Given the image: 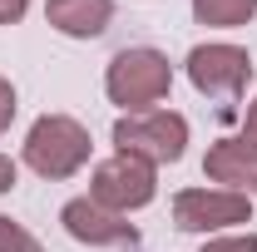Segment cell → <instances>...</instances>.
I'll list each match as a JSON object with an SVG mask.
<instances>
[{"label": "cell", "mask_w": 257, "mask_h": 252, "mask_svg": "<svg viewBox=\"0 0 257 252\" xmlns=\"http://www.w3.org/2000/svg\"><path fill=\"white\" fill-rule=\"evenodd\" d=\"M168 89H173V64L154 45L119 50L109 60V69H104V94H109V104H119L124 114L154 109L159 99H168Z\"/></svg>", "instance_id": "cell-1"}, {"label": "cell", "mask_w": 257, "mask_h": 252, "mask_svg": "<svg viewBox=\"0 0 257 252\" xmlns=\"http://www.w3.org/2000/svg\"><path fill=\"white\" fill-rule=\"evenodd\" d=\"M94 154L89 144V129L69 114H40L25 134V168H35L40 178L60 183V178H74Z\"/></svg>", "instance_id": "cell-2"}, {"label": "cell", "mask_w": 257, "mask_h": 252, "mask_svg": "<svg viewBox=\"0 0 257 252\" xmlns=\"http://www.w3.org/2000/svg\"><path fill=\"white\" fill-rule=\"evenodd\" d=\"M114 149L134 154L144 163H178L188 154V119L178 109H144V114H124L114 124Z\"/></svg>", "instance_id": "cell-3"}, {"label": "cell", "mask_w": 257, "mask_h": 252, "mask_svg": "<svg viewBox=\"0 0 257 252\" xmlns=\"http://www.w3.org/2000/svg\"><path fill=\"white\" fill-rule=\"evenodd\" d=\"M154 193H159V168L134 154H119V149L104 163H94V173H89V198L109 213H124V218L149 208Z\"/></svg>", "instance_id": "cell-4"}, {"label": "cell", "mask_w": 257, "mask_h": 252, "mask_svg": "<svg viewBox=\"0 0 257 252\" xmlns=\"http://www.w3.org/2000/svg\"><path fill=\"white\" fill-rule=\"evenodd\" d=\"M183 69H188V79H193L198 94H208V99H242L247 79H252V55H247L242 45L213 40V45H193Z\"/></svg>", "instance_id": "cell-5"}, {"label": "cell", "mask_w": 257, "mask_h": 252, "mask_svg": "<svg viewBox=\"0 0 257 252\" xmlns=\"http://www.w3.org/2000/svg\"><path fill=\"white\" fill-rule=\"evenodd\" d=\"M252 218V198L247 193H232V188H183L173 198V222L183 232H208L218 237L227 227Z\"/></svg>", "instance_id": "cell-6"}, {"label": "cell", "mask_w": 257, "mask_h": 252, "mask_svg": "<svg viewBox=\"0 0 257 252\" xmlns=\"http://www.w3.org/2000/svg\"><path fill=\"white\" fill-rule=\"evenodd\" d=\"M60 222L64 232L74 237V242H84V247H134L139 242V227L124 218V213H109V208H99L94 198H69L60 208Z\"/></svg>", "instance_id": "cell-7"}, {"label": "cell", "mask_w": 257, "mask_h": 252, "mask_svg": "<svg viewBox=\"0 0 257 252\" xmlns=\"http://www.w3.org/2000/svg\"><path fill=\"white\" fill-rule=\"evenodd\" d=\"M203 173L213 178V188H232L257 198V149L242 139H218L208 158H203Z\"/></svg>", "instance_id": "cell-8"}, {"label": "cell", "mask_w": 257, "mask_h": 252, "mask_svg": "<svg viewBox=\"0 0 257 252\" xmlns=\"http://www.w3.org/2000/svg\"><path fill=\"white\" fill-rule=\"evenodd\" d=\"M45 20L69 40H99L114 20V0H45Z\"/></svg>", "instance_id": "cell-9"}, {"label": "cell", "mask_w": 257, "mask_h": 252, "mask_svg": "<svg viewBox=\"0 0 257 252\" xmlns=\"http://www.w3.org/2000/svg\"><path fill=\"white\" fill-rule=\"evenodd\" d=\"M257 15V0H193V20L213 30H237Z\"/></svg>", "instance_id": "cell-10"}, {"label": "cell", "mask_w": 257, "mask_h": 252, "mask_svg": "<svg viewBox=\"0 0 257 252\" xmlns=\"http://www.w3.org/2000/svg\"><path fill=\"white\" fill-rule=\"evenodd\" d=\"M0 252H45V247H40V237L30 227H20L15 218L0 213Z\"/></svg>", "instance_id": "cell-11"}, {"label": "cell", "mask_w": 257, "mask_h": 252, "mask_svg": "<svg viewBox=\"0 0 257 252\" xmlns=\"http://www.w3.org/2000/svg\"><path fill=\"white\" fill-rule=\"evenodd\" d=\"M198 252H257V232H218Z\"/></svg>", "instance_id": "cell-12"}, {"label": "cell", "mask_w": 257, "mask_h": 252, "mask_svg": "<svg viewBox=\"0 0 257 252\" xmlns=\"http://www.w3.org/2000/svg\"><path fill=\"white\" fill-rule=\"evenodd\" d=\"M15 109H20V104H15V84H10V79H0V134L15 124Z\"/></svg>", "instance_id": "cell-13"}, {"label": "cell", "mask_w": 257, "mask_h": 252, "mask_svg": "<svg viewBox=\"0 0 257 252\" xmlns=\"http://www.w3.org/2000/svg\"><path fill=\"white\" fill-rule=\"evenodd\" d=\"M15 183H20V163H15L10 154H0V198L15 188Z\"/></svg>", "instance_id": "cell-14"}, {"label": "cell", "mask_w": 257, "mask_h": 252, "mask_svg": "<svg viewBox=\"0 0 257 252\" xmlns=\"http://www.w3.org/2000/svg\"><path fill=\"white\" fill-rule=\"evenodd\" d=\"M30 10V0H0V25H20Z\"/></svg>", "instance_id": "cell-15"}, {"label": "cell", "mask_w": 257, "mask_h": 252, "mask_svg": "<svg viewBox=\"0 0 257 252\" xmlns=\"http://www.w3.org/2000/svg\"><path fill=\"white\" fill-rule=\"evenodd\" d=\"M237 139H242V144H252V149H257V99L247 104V114H242V134H237Z\"/></svg>", "instance_id": "cell-16"}]
</instances>
